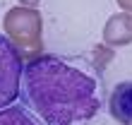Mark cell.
I'll return each mask as SVG.
<instances>
[{
    "mask_svg": "<svg viewBox=\"0 0 132 125\" xmlns=\"http://www.w3.org/2000/svg\"><path fill=\"white\" fill-rule=\"evenodd\" d=\"M0 125H43V123L36 115H31L22 104H12L0 111Z\"/></svg>",
    "mask_w": 132,
    "mask_h": 125,
    "instance_id": "cell-4",
    "label": "cell"
},
{
    "mask_svg": "<svg viewBox=\"0 0 132 125\" xmlns=\"http://www.w3.org/2000/svg\"><path fill=\"white\" fill-rule=\"evenodd\" d=\"M17 101L43 125H89L103 108L106 91L91 62L41 56L22 70Z\"/></svg>",
    "mask_w": 132,
    "mask_h": 125,
    "instance_id": "cell-1",
    "label": "cell"
},
{
    "mask_svg": "<svg viewBox=\"0 0 132 125\" xmlns=\"http://www.w3.org/2000/svg\"><path fill=\"white\" fill-rule=\"evenodd\" d=\"M22 70H24V62L19 51L5 34H0V111L19 99Z\"/></svg>",
    "mask_w": 132,
    "mask_h": 125,
    "instance_id": "cell-2",
    "label": "cell"
},
{
    "mask_svg": "<svg viewBox=\"0 0 132 125\" xmlns=\"http://www.w3.org/2000/svg\"><path fill=\"white\" fill-rule=\"evenodd\" d=\"M108 111L120 125H132V80L118 82L108 99Z\"/></svg>",
    "mask_w": 132,
    "mask_h": 125,
    "instance_id": "cell-3",
    "label": "cell"
}]
</instances>
